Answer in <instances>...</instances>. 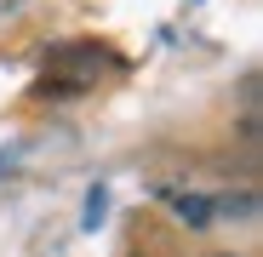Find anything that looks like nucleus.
I'll use <instances>...</instances> for the list:
<instances>
[{
    "label": "nucleus",
    "mask_w": 263,
    "mask_h": 257,
    "mask_svg": "<svg viewBox=\"0 0 263 257\" xmlns=\"http://www.w3.org/2000/svg\"><path fill=\"white\" fill-rule=\"evenodd\" d=\"M160 200L178 211V223H189V229H212L217 223V200L212 194H189V189H160Z\"/></svg>",
    "instance_id": "obj_1"
},
{
    "label": "nucleus",
    "mask_w": 263,
    "mask_h": 257,
    "mask_svg": "<svg viewBox=\"0 0 263 257\" xmlns=\"http://www.w3.org/2000/svg\"><path fill=\"white\" fill-rule=\"evenodd\" d=\"M103 206H109V194H103V189H92V194H86V229H98Z\"/></svg>",
    "instance_id": "obj_2"
},
{
    "label": "nucleus",
    "mask_w": 263,
    "mask_h": 257,
    "mask_svg": "<svg viewBox=\"0 0 263 257\" xmlns=\"http://www.w3.org/2000/svg\"><path fill=\"white\" fill-rule=\"evenodd\" d=\"M217 257H235V251H217Z\"/></svg>",
    "instance_id": "obj_3"
}]
</instances>
